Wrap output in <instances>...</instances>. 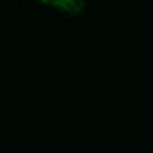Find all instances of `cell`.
<instances>
[{
  "instance_id": "cell-1",
  "label": "cell",
  "mask_w": 153,
  "mask_h": 153,
  "mask_svg": "<svg viewBox=\"0 0 153 153\" xmlns=\"http://www.w3.org/2000/svg\"><path fill=\"white\" fill-rule=\"evenodd\" d=\"M33 4H39V6H45V8H51V10L59 12L68 19H78L82 16L84 12L88 10V2L86 0H29Z\"/></svg>"
}]
</instances>
